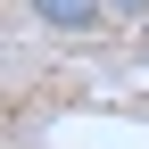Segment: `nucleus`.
Masks as SVG:
<instances>
[{
    "mask_svg": "<svg viewBox=\"0 0 149 149\" xmlns=\"http://www.w3.org/2000/svg\"><path fill=\"white\" fill-rule=\"evenodd\" d=\"M33 17H42L50 33H91V25H108V0H25Z\"/></svg>",
    "mask_w": 149,
    "mask_h": 149,
    "instance_id": "1",
    "label": "nucleus"
},
{
    "mask_svg": "<svg viewBox=\"0 0 149 149\" xmlns=\"http://www.w3.org/2000/svg\"><path fill=\"white\" fill-rule=\"evenodd\" d=\"M108 17H149V0H108Z\"/></svg>",
    "mask_w": 149,
    "mask_h": 149,
    "instance_id": "2",
    "label": "nucleus"
}]
</instances>
